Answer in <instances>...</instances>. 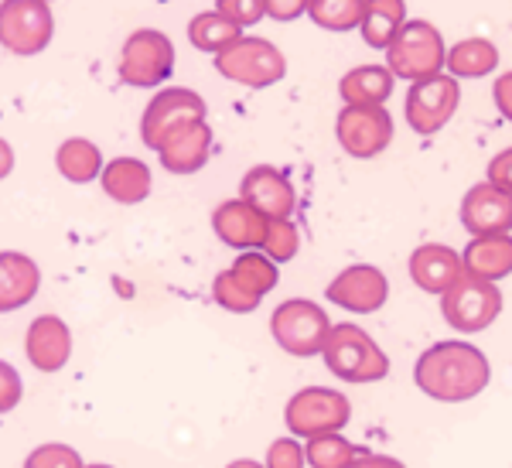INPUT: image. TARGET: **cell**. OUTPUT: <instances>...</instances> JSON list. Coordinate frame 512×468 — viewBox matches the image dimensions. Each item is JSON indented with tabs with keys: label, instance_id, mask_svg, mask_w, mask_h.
Here are the masks:
<instances>
[{
	"label": "cell",
	"instance_id": "obj_33",
	"mask_svg": "<svg viewBox=\"0 0 512 468\" xmlns=\"http://www.w3.org/2000/svg\"><path fill=\"white\" fill-rule=\"evenodd\" d=\"M24 468H86L82 455L69 445H41L24 458Z\"/></svg>",
	"mask_w": 512,
	"mask_h": 468
},
{
	"label": "cell",
	"instance_id": "obj_29",
	"mask_svg": "<svg viewBox=\"0 0 512 468\" xmlns=\"http://www.w3.org/2000/svg\"><path fill=\"white\" fill-rule=\"evenodd\" d=\"M212 298H216L226 311H233V315H250V311L260 308L263 294L253 291V287L246 284L233 267H229V270H222L216 281H212Z\"/></svg>",
	"mask_w": 512,
	"mask_h": 468
},
{
	"label": "cell",
	"instance_id": "obj_21",
	"mask_svg": "<svg viewBox=\"0 0 512 468\" xmlns=\"http://www.w3.org/2000/svg\"><path fill=\"white\" fill-rule=\"evenodd\" d=\"M151 168L137 158H113L103 164V175H99V185L110 195L113 202L120 205H137L151 195Z\"/></svg>",
	"mask_w": 512,
	"mask_h": 468
},
{
	"label": "cell",
	"instance_id": "obj_26",
	"mask_svg": "<svg viewBox=\"0 0 512 468\" xmlns=\"http://www.w3.org/2000/svg\"><path fill=\"white\" fill-rule=\"evenodd\" d=\"M407 24V0H366V14H362V38L369 48H383L396 38V31Z\"/></svg>",
	"mask_w": 512,
	"mask_h": 468
},
{
	"label": "cell",
	"instance_id": "obj_10",
	"mask_svg": "<svg viewBox=\"0 0 512 468\" xmlns=\"http://www.w3.org/2000/svg\"><path fill=\"white\" fill-rule=\"evenodd\" d=\"M458 103H461L458 79L448 76V72H441V76L420 79L410 86L403 113H407V123L420 137H431L437 130L448 127L451 117L458 113Z\"/></svg>",
	"mask_w": 512,
	"mask_h": 468
},
{
	"label": "cell",
	"instance_id": "obj_1",
	"mask_svg": "<svg viewBox=\"0 0 512 468\" xmlns=\"http://www.w3.org/2000/svg\"><path fill=\"white\" fill-rule=\"evenodd\" d=\"M417 387L441 404H465L489 387L492 366L472 342H437L417 359Z\"/></svg>",
	"mask_w": 512,
	"mask_h": 468
},
{
	"label": "cell",
	"instance_id": "obj_30",
	"mask_svg": "<svg viewBox=\"0 0 512 468\" xmlns=\"http://www.w3.org/2000/svg\"><path fill=\"white\" fill-rule=\"evenodd\" d=\"M362 448H355L352 441H345L342 434H318V438H308L304 445V455H308L311 468H349L355 458H359Z\"/></svg>",
	"mask_w": 512,
	"mask_h": 468
},
{
	"label": "cell",
	"instance_id": "obj_22",
	"mask_svg": "<svg viewBox=\"0 0 512 468\" xmlns=\"http://www.w3.org/2000/svg\"><path fill=\"white\" fill-rule=\"evenodd\" d=\"M465 260V274L482 277V281H502V277L512 274V236L499 233V236H475L472 243L461 253Z\"/></svg>",
	"mask_w": 512,
	"mask_h": 468
},
{
	"label": "cell",
	"instance_id": "obj_2",
	"mask_svg": "<svg viewBox=\"0 0 512 468\" xmlns=\"http://www.w3.org/2000/svg\"><path fill=\"white\" fill-rule=\"evenodd\" d=\"M321 356H325L328 373H335L345 383H376L390 373V356L376 346L366 328L352 322L332 325Z\"/></svg>",
	"mask_w": 512,
	"mask_h": 468
},
{
	"label": "cell",
	"instance_id": "obj_13",
	"mask_svg": "<svg viewBox=\"0 0 512 468\" xmlns=\"http://www.w3.org/2000/svg\"><path fill=\"white\" fill-rule=\"evenodd\" d=\"M325 298L338 308L352 311V315H373L390 298V281L373 264H352L328 284Z\"/></svg>",
	"mask_w": 512,
	"mask_h": 468
},
{
	"label": "cell",
	"instance_id": "obj_18",
	"mask_svg": "<svg viewBox=\"0 0 512 468\" xmlns=\"http://www.w3.org/2000/svg\"><path fill=\"white\" fill-rule=\"evenodd\" d=\"M270 219L256 212L246 199H229L212 212V229L233 250H260Z\"/></svg>",
	"mask_w": 512,
	"mask_h": 468
},
{
	"label": "cell",
	"instance_id": "obj_14",
	"mask_svg": "<svg viewBox=\"0 0 512 468\" xmlns=\"http://www.w3.org/2000/svg\"><path fill=\"white\" fill-rule=\"evenodd\" d=\"M461 226L472 236L512 233V192L492 182L472 185L461 199Z\"/></svg>",
	"mask_w": 512,
	"mask_h": 468
},
{
	"label": "cell",
	"instance_id": "obj_12",
	"mask_svg": "<svg viewBox=\"0 0 512 468\" xmlns=\"http://www.w3.org/2000/svg\"><path fill=\"white\" fill-rule=\"evenodd\" d=\"M192 120H205V100L195 93V89L175 86V89H161L144 110V120H140V137L151 151H158V144L171 134L181 123Z\"/></svg>",
	"mask_w": 512,
	"mask_h": 468
},
{
	"label": "cell",
	"instance_id": "obj_3",
	"mask_svg": "<svg viewBox=\"0 0 512 468\" xmlns=\"http://www.w3.org/2000/svg\"><path fill=\"white\" fill-rule=\"evenodd\" d=\"M444 62H448V45L431 21H407L386 45V69L396 79L420 82L441 76Z\"/></svg>",
	"mask_w": 512,
	"mask_h": 468
},
{
	"label": "cell",
	"instance_id": "obj_39",
	"mask_svg": "<svg viewBox=\"0 0 512 468\" xmlns=\"http://www.w3.org/2000/svg\"><path fill=\"white\" fill-rule=\"evenodd\" d=\"M492 100L499 106V113L512 123V72H502L492 86Z\"/></svg>",
	"mask_w": 512,
	"mask_h": 468
},
{
	"label": "cell",
	"instance_id": "obj_23",
	"mask_svg": "<svg viewBox=\"0 0 512 468\" xmlns=\"http://www.w3.org/2000/svg\"><path fill=\"white\" fill-rule=\"evenodd\" d=\"M396 76L386 65H359L349 76L338 82V93H342L345 106H386L393 96Z\"/></svg>",
	"mask_w": 512,
	"mask_h": 468
},
{
	"label": "cell",
	"instance_id": "obj_36",
	"mask_svg": "<svg viewBox=\"0 0 512 468\" xmlns=\"http://www.w3.org/2000/svg\"><path fill=\"white\" fill-rule=\"evenodd\" d=\"M21 393H24V387H21L18 369L0 359V414H7V410L18 407L21 404Z\"/></svg>",
	"mask_w": 512,
	"mask_h": 468
},
{
	"label": "cell",
	"instance_id": "obj_6",
	"mask_svg": "<svg viewBox=\"0 0 512 468\" xmlns=\"http://www.w3.org/2000/svg\"><path fill=\"white\" fill-rule=\"evenodd\" d=\"M216 72L246 89H267L287 76V59L274 41L243 35L236 45H229L226 52L216 55Z\"/></svg>",
	"mask_w": 512,
	"mask_h": 468
},
{
	"label": "cell",
	"instance_id": "obj_25",
	"mask_svg": "<svg viewBox=\"0 0 512 468\" xmlns=\"http://www.w3.org/2000/svg\"><path fill=\"white\" fill-rule=\"evenodd\" d=\"M55 168L72 185L99 182V175H103V151L93 141H86V137H69L55 151Z\"/></svg>",
	"mask_w": 512,
	"mask_h": 468
},
{
	"label": "cell",
	"instance_id": "obj_5",
	"mask_svg": "<svg viewBox=\"0 0 512 468\" xmlns=\"http://www.w3.org/2000/svg\"><path fill=\"white\" fill-rule=\"evenodd\" d=\"M441 315L454 332H485L502 315V291L492 281L465 274L441 294Z\"/></svg>",
	"mask_w": 512,
	"mask_h": 468
},
{
	"label": "cell",
	"instance_id": "obj_35",
	"mask_svg": "<svg viewBox=\"0 0 512 468\" xmlns=\"http://www.w3.org/2000/svg\"><path fill=\"white\" fill-rule=\"evenodd\" d=\"M304 465H308V455L294 441V434L291 438H277L267 448V468H304Z\"/></svg>",
	"mask_w": 512,
	"mask_h": 468
},
{
	"label": "cell",
	"instance_id": "obj_17",
	"mask_svg": "<svg viewBox=\"0 0 512 468\" xmlns=\"http://www.w3.org/2000/svg\"><path fill=\"white\" fill-rule=\"evenodd\" d=\"M24 352L28 363L38 373H59L72 356V332L59 315H38L24 335Z\"/></svg>",
	"mask_w": 512,
	"mask_h": 468
},
{
	"label": "cell",
	"instance_id": "obj_43",
	"mask_svg": "<svg viewBox=\"0 0 512 468\" xmlns=\"http://www.w3.org/2000/svg\"><path fill=\"white\" fill-rule=\"evenodd\" d=\"M86 468H113V465H86Z\"/></svg>",
	"mask_w": 512,
	"mask_h": 468
},
{
	"label": "cell",
	"instance_id": "obj_20",
	"mask_svg": "<svg viewBox=\"0 0 512 468\" xmlns=\"http://www.w3.org/2000/svg\"><path fill=\"white\" fill-rule=\"evenodd\" d=\"M41 287V270L18 250H0V315L28 305Z\"/></svg>",
	"mask_w": 512,
	"mask_h": 468
},
{
	"label": "cell",
	"instance_id": "obj_8",
	"mask_svg": "<svg viewBox=\"0 0 512 468\" xmlns=\"http://www.w3.org/2000/svg\"><path fill=\"white\" fill-rule=\"evenodd\" d=\"M284 417L294 438H318V434H335V431L349 428L352 404H349V397L338 390L304 387L291 397Z\"/></svg>",
	"mask_w": 512,
	"mask_h": 468
},
{
	"label": "cell",
	"instance_id": "obj_11",
	"mask_svg": "<svg viewBox=\"0 0 512 468\" xmlns=\"http://www.w3.org/2000/svg\"><path fill=\"white\" fill-rule=\"evenodd\" d=\"M393 117L386 113V106H342L335 120L338 144L345 147V154L366 161L383 154L393 144Z\"/></svg>",
	"mask_w": 512,
	"mask_h": 468
},
{
	"label": "cell",
	"instance_id": "obj_24",
	"mask_svg": "<svg viewBox=\"0 0 512 468\" xmlns=\"http://www.w3.org/2000/svg\"><path fill=\"white\" fill-rule=\"evenodd\" d=\"M448 76L454 79H482L499 69V48L489 38H465L448 48V62H444Z\"/></svg>",
	"mask_w": 512,
	"mask_h": 468
},
{
	"label": "cell",
	"instance_id": "obj_37",
	"mask_svg": "<svg viewBox=\"0 0 512 468\" xmlns=\"http://www.w3.org/2000/svg\"><path fill=\"white\" fill-rule=\"evenodd\" d=\"M311 0H267V18L274 21H294L301 14H308Z\"/></svg>",
	"mask_w": 512,
	"mask_h": 468
},
{
	"label": "cell",
	"instance_id": "obj_7",
	"mask_svg": "<svg viewBox=\"0 0 512 468\" xmlns=\"http://www.w3.org/2000/svg\"><path fill=\"white\" fill-rule=\"evenodd\" d=\"M175 72V45L158 28H140L120 52V79L134 89H154Z\"/></svg>",
	"mask_w": 512,
	"mask_h": 468
},
{
	"label": "cell",
	"instance_id": "obj_38",
	"mask_svg": "<svg viewBox=\"0 0 512 468\" xmlns=\"http://www.w3.org/2000/svg\"><path fill=\"white\" fill-rule=\"evenodd\" d=\"M489 182L512 192V147H506V151L489 161Z\"/></svg>",
	"mask_w": 512,
	"mask_h": 468
},
{
	"label": "cell",
	"instance_id": "obj_27",
	"mask_svg": "<svg viewBox=\"0 0 512 468\" xmlns=\"http://www.w3.org/2000/svg\"><path fill=\"white\" fill-rule=\"evenodd\" d=\"M188 38H192V45L198 52L222 55L229 45H236V41L243 38V28L229 18H222L219 11H202V14H195L192 24H188Z\"/></svg>",
	"mask_w": 512,
	"mask_h": 468
},
{
	"label": "cell",
	"instance_id": "obj_32",
	"mask_svg": "<svg viewBox=\"0 0 512 468\" xmlns=\"http://www.w3.org/2000/svg\"><path fill=\"white\" fill-rule=\"evenodd\" d=\"M260 250L267 253L274 264H287V260H294V253L301 250V233H297L294 219H270Z\"/></svg>",
	"mask_w": 512,
	"mask_h": 468
},
{
	"label": "cell",
	"instance_id": "obj_40",
	"mask_svg": "<svg viewBox=\"0 0 512 468\" xmlns=\"http://www.w3.org/2000/svg\"><path fill=\"white\" fill-rule=\"evenodd\" d=\"M349 468H407L403 462H396L390 455H373V451H359V458Z\"/></svg>",
	"mask_w": 512,
	"mask_h": 468
},
{
	"label": "cell",
	"instance_id": "obj_31",
	"mask_svg": "<svg viewBox=\"0 0 512 468\" xmlns=\"http://www.w3.org/2000/svg\"><path fill=\"white\" fill-rule=\"evenodd\" d=\"M233 270L239 277H243L246 284L253 287V291H260V294H267V291H274L277 287V264L267 257L263 250H243L239 253V260L233 264Z\"/></svg>",
	"mask_w": 512,
	"mask_h": 468
},
{
	"label": "cell",
	"instance_id": "obj_34",
	"mask_svg": "<svg viewBox=\"0 0 512 468\" xmlns=\"http://www.w3.org/2000/svg\"><path fill=\"white\" fill-rule=\"evenodd\" d=\"M216 11L239 28H250L267 18V0H216Z\"/></svg>",
	"mask_w": 512,
	"mask_h": 468
},
{
	"label": "cell",
	"instance_id": "obj_42",
	"mask_svg": "<svg viewBox=\"0 0 512 468\" xmlns=\"http://www.w3.org/2000/svg\"><path fill=\"white\" fill-rule=\"evenodd\" d=\"M226 468H267V465H260V462H253V458H239V462H229Z\"/></svg>",
	"mask_w": 512,
	"mask_h": 468
},
{
	"label": "cell",
	"instance_id": "obj_19",
	"mask_svg": "<svg viewBox=\"0 0 512 468\" xmlns=\"http://www.w3.org/2000/svg\"><path fill=\"white\" fill-rule=\"evenodd\" d=\"M410 277H414L420 291L444 294L458 277H465V260H461L458 250L444 243H424L410 253Z\"/></svg>",
	"mask_w": 512,
	"mask_h": 468
},
{
	"label": "cell",
	"instance_id": "obj_41",
	"mask_svg": "<svg viewBox=\"0 0 512 468\" xmlns=\"http://www.w3.org/2000/svg\"><path fill=\"white\" fill-rule=\"evenodd\" d=\"M11 171H14V147L7 144L4 137H0V182H4Z\"/></svg>",
	"mask_w": 512,
	"mask_h": 468
},
{
	"label": "cell",
	"instance_id": "obj_9",
	"mask_svg": "<svg viewBox=\"0 0 512 468\" xmlns=\"http://www.w3.org/2000/svg\"><path fill=\"white\" fill-rule=\"evenodd\" d=\"M55 35L48 0H0V45L14 55H38Z\"/></svg>",
	"mask_w": 512,
	"mask_h": 468
},
{
	"label": "cell",
	"instance_id": "obj_16",
	"mask_svg": "<svg viewBox=\"0 0 512 468\" xmlns=\"http://www.w3.org/2000/svg\"><path fill=\"white\" fill-rule=\"evenodd\" d=\"M158 154L164 171H171V175H195V171H202L209 164L212 127L205 120L181 123L158 144Z\"/></svg>",
	"mask_w": 512,
	"mask_h": 468
},
{
	"label": "cell",
	"instance_id": "obj_4",
	"mask_svg": "<svg viewBox=\"0 0 512 468\" xmlns=\"http://www.w3.org/2000/svg\"><path fill=\"white\" fill-rule=\"evenodd\" d=\"M328 332H332V322H328V311L318 305V301L308 298H294L284 301L274 315H270V335L277 339V346L291 356H321L328 342Z\"/></svg>",
	"mask_w": 512,
	"mask_h": 468
},
{
	"label": "cell",
	"instance_id": "obj_28",
	"mask_svg": "<svg viewBox=\"0 0 512 468\" xmlns=\"http://www.w3.org/2000/svg\"><path fill=\"white\" fill-rule=\"evenodd\" d=\"M366 0H311L308 18L325 31H352L362 24Z\"/></svg>",
	"mask_w": 512,
	"mask_h": 468
},
{
	"label": "cell",
	"instance_id": "obj_15",
	"mask_svg": "<svg viewBox=\"0 0 512 468\" xmlns=\"http://www.w3.org/2000/svg\"><path fill=\"white\" fill-rule=\"evenodd\" d=\"M239 199H246L267 219H291L297 209V192L291 178L274 164H256L239 182Z\"/></svg>",
	"mask_w": 512,
	"mask_h": 468
}]
</instances>
